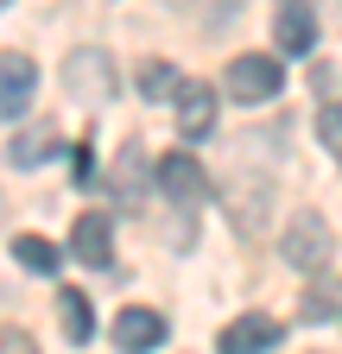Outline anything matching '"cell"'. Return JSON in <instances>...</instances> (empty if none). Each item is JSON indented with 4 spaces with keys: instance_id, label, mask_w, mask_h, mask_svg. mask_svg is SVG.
Here are the masks:
<instances>
[{
    "instance_id": "30bf717a",
    "label": "cell",
    "mask_w": 342,
    "mask_h": 354,
    "mask_svg": "<svg viewBox=\"0 0 342 354\" xmlns=\"http://www.w3.org/2000/svg\"><path fill=\"white\" fill-rule=\"evenodd\" d=\"M159 190H165L171 203H197V196H203V165H197L190 152H165V158H159Z\"/></svg>"
},
{
    "instance_id": "9c48e42d",
    "label": "cell",
    "mask_w": 342,
    "mask_h": 354,
    "mask_svg": "<svg viewBox=\"0 0 342 354\" xmlns=\"http://www.w3.org/2000/svg\"><path fill=\"white\" fill-rule=\"evenodd\" d=\"M222 354H247V348H279V323L260 317V310H247V317H235L222 335H216Z\"/></svg>"
},
{
    "instance_id": "52a82bcc",
    "label": "cell",
    "mask_w": 342,
    "mask_h": 354,
    "mask_svg": "<svg viewBox=\"0 0 342 354\" xmlns=\"http://www.w3.org/2000/svg\"><path fill=\"white\" fill-rule=\"evenodd\" d=\"M216 88H209V82H184L178 88V95H171V108H178V133H184V140H203V133L209 127H216Z\"/></svg>"
},
{
    "instance_id": "7c38bea8",
    "label": "cell",
    "mask_w": 342,
    "mask_h": 354,
    "mask_svg": "<svg viewBox=\"0 0 342 354\" xmlns=\"http://www.w3.org/2000/svg\"><path fill=\"white\" fill-rule=\"evenodd\" d=\"M178 88H184V76L171 70L165 57H146V64H140V95H146V102H171Z\"/></svg>"
},
{
    "instance_id": "e0dca14e",
    "label": "cell",
    "mask_w": 342,
    "mask_h": 354,
    "mask_svg": "<svg viewBox=\"0 0 342 354\" xmlns=\"http://www.w3.org/2000/svg\"><path fill=\"white\" fill-rule=\"evenodd\" d=\"M0 7H7V0H0Z\"/></svg>"
},
{
    "instance_id": "9a60e30c",
    "label": "cell",
    "mask_w": 342,
    "mask_h": 354,
    "mask_svg": "<svg viewBox=\"0 0 342 354\" xmlns=\"http://www.w3.org/2000/svg\"><path fill=\"white\" fill-rule=\"evenodd\" d=\"M317 140H323L330 158L342 165V102H323V114H317Z\"/></svg>"
},
{
    "instance_id": "6da1fadb",
    "label": "cell",
    "mask_w": 342,
    "mask_h": 354,
    "mask_svg": "<svg viewBox=\"0 0 342 354\" xmlns=\"http://www.w3.org/2000/svg\"><path fill=\"white\" fill-rule=\"evenodd\" d=\"M222 88H228V102H247V108H267L279 88H285V70H279V57H260V51H241V57H228V70H222Z\"/></svg>"
},
{
    "instance_id": "5b68a950",
    "label": "cell",
    "mask_w": 342,
    "mask_h": 354,
    "mask_svg": "<svg viewBox=\"0 0 342 354\" xmlns=\"http://www.w3.org/2000/svg\"><path fill=\"white\" fill-rule=\"evenodd\" d=\"M273 44H279L285 57H311V51H317V13L305 7V0H285V7H279Z\"/></svg>"
},
{
    "instance_id": "5bb4252c",
    "label": "cell",
    "mask_w": 342,
    "mask_h": 354,
    "mask_svg": "<svg viewBox=\"0 0 342 354\" xmlns=\"http://www.w3.org/2000/svg\"><path fill=\"white\" fill-rule=\"evenodd\" d=\"M57 317H64V335L70 342H89L96 335V317H89V297H82V291H57Z\"/></svg>"
},
{
    "instance_id": "3957f363",
    "label": "cell",
    "mask_w": 342,
    "mask_h": 354,
    "mask_svg": "<svg viewBox=\"0 0 342 354\" xmlns=\"http://www.w3.org/2000/svg\"><path fill=\"white\" fill-rule=\"evenodd\" d=\"M279 253H285V266H298V272H323V266H330V221L317 209H298L285 221Z\"/></svg>"
},
{
    "instance_id": "ba28073f",
    "label": "cell",
    "mask_w": 342,
    "mask_h": 354,
    "mask_svg": "<svg viewBox=\"0 0 342 354\" xmlns=\"http://www.w3.org/2000/svg\"><path fill=\"white\" fill-rule=\"evenodd\" d=\"M70 253L82 266H108L114 259V228H108V215L89 209V215H76V228H70Z\"/></svg>"
},
{
    "instance_id": "8fae6325",
    "label": "cell",
    "mask_w": 342,
    "mask_h": 354,
    "mask_svg": "<svg viewBox=\"0 0 342 354\" xmlns=\"http://www.w3.org/2000/svg\"><path fill=\"white\" fill-rule=\"evenodd\" d=\"M13 259L26 266V272H57V266H64V247H51L45 234H19L13 241Z\"/></svg>"
},
{
    "instance_id": "277c9868",
    "label": "cell",
    "mask_w": 342,
    "mask_h": 354,
    "mask_svg": "<svg viewBox=\"0 0 342 354\" xmlns=\"http://www.w3.org/2000/svg\"><path fill=\"white\" fill-rule=\"evenodd\" d=\"M38 95V64L26 51H0V120H19Z\"/></svg>"
},
{
    "instance_id": "2e32d148",
    "label": "cell",
    "mask_w": 342,
    "mask_h": 354,
    "mask_svg": "<svg viewBox=\"0 0 342 354\" xmlns=\"http://www.w3.org/2000/svg\"><path fill=\"white\" fill-rule=\"evenodd\" d=\"M114 184H120V196H127V203H134V190H140V146H127V152H120Z\"/></svg>"
},
{
    "instance_id": "8992f818",
    "label": "cell",
    "mask_w": 342,
    "mask_h": 354,
    "mask_svg": "<svg viewBox=\"0 0 342 354\" xmlns=\"http://www.w3.org/2000/svg\"><path fill=\"white\" fill-rule=\"evenodd\" d=\"M114 348H127V354H140V348H159L171 329H165V317H159V310H146V304H127L120 310V317H114Z\"/></svg>"
},
{
    "instance_id": "4fadbf2b",
    "label": "cell",
    "mask_w": 342,
    "mask_h": 354,
    "mask_svg": "<svg viewBox=\"0 0 342 354\" xmlns=\"http://www.w3.org/2000/svg\"><path fill=\"white\" fill-rule=\"evenodd\" d=\"M51 152H57V133H51V127H32V133H19V140H13L7 158H13L19 171H32V165H45Z\"/></svg>"
},
{
    "instance_id": "7a4b0ae2",
    "label": "cell",
    "mask_w": 342,
    "mask_h": 354,
    "mask_svg": "<svg viewBox=\"0 0 342 354\" xmlns=\"http://www.w3.org/2000/svg\"><path fill=\"white\" fill-rule=\"evenodd\" d=\"M64 88H70L82 108H96V102L114 95V64H108L102 44H76V51L64 57Z\"/></svg>"
}]
</instances>
